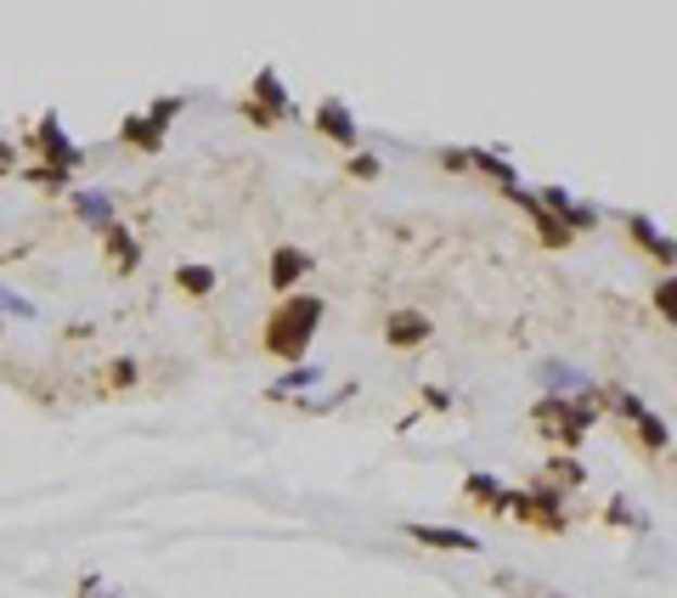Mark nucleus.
<instances>
[{
	"instance_id": "obj_4",
	"label": "nucleus",
	"mask_w": 677,
	"mask_h": 598,
	"mask_svg": "<svg viewBox=\"0 0 677 598\" xmlns=\"http://www.w3.org/2000/svg\"><path fill=\"white\" fill-rule=\"evenodd\" d=\"M243 113H248L254 125H277V119H289V113H294L289 91H282V79L271 68L254 74V102H243Z\"/></svg>"
},
{
	"instance_id": "obj_15",
	"label": "nucleus",
	"mask_w": 677,
	"mask_h": 598,
	"mask_svg": "<svg viewBox=\"0 0 677 598\" xmlns=\"http://www.w3.org/2000/svg\"><path fill=\"white\" fill-rule=\"evenodd\" d=\"M299 384H317V367H294L289 379H277V384H271V395H294Z\"/></svg>"
},
{
	"instance_id": "obj_21",
	"label": "nucleus",
	"mask_w": 677,
	"mask_h": 598,
	"mask_svg": "<svg viewBox=\"0 0 677 598\" xmlns=\"http://www.w3.org/2000/svg\"><path fill=\"white\" fill-rule=\"evenodd\" d=\"M12 158H17V153H12V141L0 136V169H12Z\"/></svg>"
},
{
	"instance_id": "obj_16",
	"label": "nucleus",
	"mask_w": 677,
	"mask_h": 598,
	"mask_svg": "<svg viewBox=\"0 0 677 598\" xmlns=\"http://www.w3.org/2000/svg\"><path fill=\"white\" fill-rule=\"evenodd\" d=\"M655 305H661V310H666V317L677 322V277H666V282H661V289H655Z\"/></svg>"
},
{
	"instance_id": "obj_11",
	"label": "nucleus",
	"mask_w": 677,
	"mask_h": 598,
	"mask_svg": "<svg viewBox=\"0 0 677 598\" xmlns=\"http://www.w3.org/2000/svg\"><path fill=\"white\" fill-rule=\"evenodd\" d=\"M627 226H633V238H638V243H643L649 254H655V260H666V266H677V243H672L666 232H655V226H649L643 215H633Z\"/></svg>"
},
{
	"instance_id": "obj_6",
	"label": "nucleus",
	"mask_w": 677,
	"mask_h": 598,
	"mask_svg": "<svg viewBox=\"0 0 677 598\" xmlns=\"http://www.w3.org/2000/svg\"><path fill=\"white\" fill-rule=\"evenodd\" d=\"M418 543H430V548H451V554H480V536L469 531H440V525H407Z\"/></svg>"
},
{
	"instance_id": "obj_13",
	"label": "nucleus",
	"mask_w": 677,
	"mask_h": 598,
	"mask_svg": "<svg viewBox=\"0 0 677 598\" xmlns=\"http://www.w3.org/2000/svg\"><path fill=\"white\" fill-rule=\"evenodd\" d=\"M74 209H79V220H91V226H102V232H107V226H113V204H107V198H102V192H79V198H74Z\"/></svg>"
},
{
	"instance_id": "obj_23",
	"label": "nucleus",
	"mask_w": 677,
	"mask_h": 598,
	"mask_svg": "<svg viewBox=\"0 0 677 598\" xmlns=\"http://www.w3.org/2000/svg\"><path fill=\"white\" fill-rule=\"evenodd\" d=\"M0 176H7V169H0Z\"/></svg>"
},
{
	"instance_id": "obj_1",
	"label": "nucleus",
	"mask_w": 677,
	"mask_h": 598,
	"mask_svg": "<svg viewBox=\"0 0 677 598\" xmlns=\"http://www.w3.org/2000/svg\"><path fill=\"white\" fill-rule=\"evenodd\" d=\"M322 322V300H310V294H294V300H282L271 310V322H266V351L282 356V361H299L310 351V333H317Z\"/></svg>"
},
{
	"instance_id": "obj_3",
	"label": "nucleus",
	"mask_w": 677,
	"mask_h": 598,
	"mask_svg": "<svg viewBox=\"0 0 677 598\" xmlns=\"http://www.w3.org/2000/svg\"><path fill=\"white\" fill-rule=\"evenodd\" d=\"M28 148H35L46 158V169H56V176H74V169L85 164V153L74 148V141L63 136V119L56 113H46V119L35 125V136H28Z\"/></svg>"
},
{
	"instance_id": "obj_18",
	"label": "nucleus",
	"mask_w": 677,
	"mask_h": 598,
	"mask_svg": "<svg viewBox=\"0 0 677 598\" xmlns=\"http://www.w3.org/2000/svg\"><path fill=\"white\" fill-rule=\"evenodd\" d=\"M350 176H361V181H373V176H379V158H367V153H356V158H350Z\"/></svg>"
},
{
	"instance_id": "obj_2",
	"label": "nucleus",
	"mask_w": 677,
	"mask_h": 598,
	"mask_svg": "<svg viewBox=\"0 0 677 598\" xmlns=\"http://www.w3.org/2000/svg\"><path fill=\"white\" fill-rule=\"evenodd\" d=\"M592 418H599V407L582 402V395H576V402H564V395H548V402L536 407V423L548 430V441H564V446H576V441L592 430Z\"/></svg>"
},
{
	"instance_id": "obj_20",
	"label": "nucleus",
	"mask_w": 677,
	"mask_h": 598,
	"mask_svg": "<svg viewBox=\"0 0 677 598\" xmlns=\"http://www.w3.org/2000/svg\"><path fill=\"white\" fill-rule=\"evenodd\" d=\"M553 474L564 480V486H582V463H553Z\"/></svg>"
},
{
	"instance_id": "obj_14",
	"label": "nucleus",
	"mask_w": 677,
	"mask_h": 598,
	"mask_svg": "<svg viewBox=\"0 0 677 598\" xmlns=\"http://www.w3.org/2000/svg\"><path fill=\"white\" fill-rule=\"evenodd\" d=\"M463 497H469V502H497L502 492H497V480H491V474H469V486H463Z\"/></svg>"
},
{
	"instance_id": "obj_22",
	"label": "nucleus",
	"mask_w": 677,
	"mask_h": 598,
	"mask_svg": "<svg viewBox=\"0 0 677 598\" xmlns=\"http://www.w3.org/2000/svg\"><path fill=\"white\" fill-rule=\"evenodd\" d=\"M0 333H7V322H0Z\"/></svg>"
},
{
	"instance_id": "obj_5",
	"label": "nucleus",
	"mask_w": 677,
	"mask_h": 598,
	"mask_svg": "<svg viewBox=\"0 0 677 598\" xmlns=\"http://www.w3.org/2000/svg\"><path fill=\"white\" fill-rule=\"evenodd\" d=\"M384 333H389L395 351H412V345L430 339V317H418V310H395V317L384 322Z\"/></svg>"
},
{
	"instance_id": "obj_19",
	"label": "nucleus",
	"mask_w": 677,
	"mask_h": 598,
	"mask_svg": "<svg viewBox=\"0 0 677 598\" xmlns=\"http://www.w3.org/2000/svg\"><path fill=\"white\" fill-rule=\"evenodd\" d=\"M107 384H136V367L130 361H113L107 367Z\"/></svg>"
},
{
	"instance_id": "obj_9",
	"label": "nucleus",
	"mask_w": 677,
	"mask_h": 598,
	"mask_svg": "<svg viewBox=\"0 0 677 598\" xmlns=\"http://www.w3.org/2000/svg\"><path fill=\"white\" fill-rule=\"evenodd\" d=\"M305 266H310V260H305L299 249H277V254H271V289H277V294H289L294 282L305 277Z\"/></svg>"
},
{
	"instance_id": "obj_10",
	"label": "nucleus",
	"mask_w": 677,
	"mask_h": 598,
	"mask_svg": "<svg viewBox=\"0 0 677 598\" xmlns=\"http://www.w3.org/2000/svg\"><path fill=\"white\" fill-rule=\"evenodd\" d=\"M102 238H107V254H113V266H119V277H130V271L141 266V249H136V238L125 232L119 220H113V226H107Z\"/></svg>"
},
{
	"instance_id": "obj_17",
	"label": "nucleus",
	"mask_w": 677,
	"mask_h": 598,
	"mask_svg": "<svg viewBox=\"0 0 677 598\" xmlns=\"http://www.w3.org/2000/svg\"><path fill=\"white\" fill-rule=\"evenodd\" d=\"M169 113H181V97H164V102H153V107H148V119L164 130V125H169Z\"/></svg>"
},
{
	"instance_id": "obj_8",
	"label": "nucleus",
	"mask_w": 677,
	"mask_h": 598,
	"mask_svg": "<svg viewBox=\"0 0 677 598\" xmlns=\"http://www.w3.org/2000/svg\"><path fill=\"white\" fill-rule=\"evenodd\" d=\"M317 130H322V136H333L338 148H350V141H356L350 107H345V102H322V107H317Z\"/></svg>"
},
{
	"instance_id": "obj_7",
	"label": "nucleus",
	"mask_w": 677,
	"mask_h": 598,
	"mask_svg": "<svg viewBox=\"0 0 677 598\" xmlns=\"http://www.w3.org/2000/svg\"><path fill=\"white\" fill-rule=\"evenodd\" d=\"M119 141H125V148H141V153H158L164 148V130L148 119V113H130V119L119 125Z\"/></svg>"
},
{
	"instance_id": "obj_12",
	"label": "nucleus",
	"mask_w": 677,
	"mask_h": 598,
	"mask_svg": "<svg viewBox=\"0 0 677 598\" xmlns=\"http://www.w3.org/2000/svg\"><path fill=\"white\" fill-rule=\"evenodd\" d=\"M176 289L192 294V300H204V294H215V271L209 266H181L176 271Z\"/></svg>"
}]
</instances>
